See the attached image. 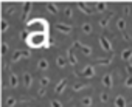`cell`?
Segmentation results:
<instances>
[{"mask_svg": "<svg viewBox=\"0 0 132 107\" xmlns=\"http://www.w3.org/2000/svg\"><path fill=\"white\" fill-rule=\"evenodd\" d=\"M27 43H28L30 47H33V48H42V47L45 48L47 43H48L47 33H37V31L31 33V34L28 36V39H27Z\"/></svg>", "mask_w": 132, "mask_h": 107, "instance_id": "obj_1", "label": "cell"}, {"mask_svg": "<svg viewBox=\"0 0 132 107\" xmlns=\"http://www.w3.org/2000/svg\"><path fill=\"white\" fill-rule=\"evenodd\" d=\"M23 58H31V53L28 50H17L16 53H13V58H11V64H16L19 62L20 59Z\"/></svg>", "mask_w": 132, "mask_h": 107, "instance_id": "obj_2", "label": "cell"}, {"mask_svg": "<svg viewBox=\"0 0 132 107\" xmlns=\"http://www.w3.org/2000/svg\"><path fill=\"white\" fill-rule=\"evenodd\" d=\"M81 78H93L95 76V65H86L81 72H79Z\"/></svg>", "mask_w": 132, "mask_h": 107, "instance_id": "obj_3", "label": "cell"}, {"mask_svg": "<svg viewBox=\"0 0 132 107\" xmlns=\"http://www.w3.org/2000/svg\"><path fill=\"white\" fill-rule=\"evenodd\" d=\"M75 45L81 50V53H82L84 56H90V55H92V47H89V45L82 43L81 40H75Z\"/></svg>", "mask_w": 132, "mask_h": 107, "instance_id": "obj_4", "label": "cell"}, {"mask_svg": "<svg viewBox=\"0 0 132 107\" xmlns=\"http://www.w3.org/2000/svg\"><path fill=\"white\" fill-rule=\"evenodd\" d=\"M98 40H100V45H101V48H103L106 53H112V43H110V40H109L106 36H101Z\"/></svg>", "mask_w": 132, "mask_h": 107, "instance_id": "obj_5", "label": "cell"}, {"mask_svg": "<svg viewBox=\"0 0 132 107\" xmlns=\"http://www.w3.org/2000/svg\"><path fill=\"white\" fill-rule=\"evenodd\" d=\"M56 30L62 34H72V31H73L72 25H69V23H56Z\"/></svg>", "mask_w": 132, "mask_h": 107, "instance_id": "obj_6", "label": "cell"}, {"mask_svg": "<svg viewBox=\"0 0 132 107\" xmlns=\"http://www.w3.org/2000/svg\"><path fill=\"white\" fill-rule=\"evenodd\" d=\"M67 84H69L67 78H64L62 81H59V84H57V85H56V88H54V93H56V95H61L65 88H67Z\"/></svg>", "mask_w": 132, "mask_h": 107, "instance_id": "obj_7", "label": "cell"}, {"mask_svg": "<svg viewBox=\"0 0 132 107\" xmlns=\"http://www.w3.org/2000/svg\"><path fill=\"white\" fill-rule=\"evenodd\" d=\"M67 61L70 62V65H76V64H78V58L75 56L73 48H69V50H67Z\"/></svg>", "mask_w": 132, "mask_h": 107, "instance_id": "obj_8", "label": "cell"}, {"mask_svg": "<svg viewBox=\"0 0 132 107\" xmlns=\"http://www.w3.org/2000/svg\"><path fill=\"white\" fill-rule=\"evenodd\" d=\"M31 8H33V2H25L23 10H22V20H25V19L28 17V14H30Z\"/></svg>", "mask_w": 132, "mask_h": 107, "instance_id": "obj_9", "label": "cell"}, {"mask_svg": "<svg viewBox=\"0 0 132 107\" xmlns=\"http://www.w3.org/2000/svg\"><path fill=\"white\" fill-rule=\"evenodd\" d=\"M103 85H104L106 88H112V85H113V79H112V75L106 73V75L103 76Z\"/></svg>", "mask_w": 132, "mask_h": 107, "instance_id": "obj_10", "label": "cell"}, {"mask_svg": "<svg viewBox=\"0 0 132 107\" xmlns=\"http://www.w3.org/2000/svg\"><path fill=\"white\" fill-rule=\"evenodd\" d=\"M8 84H10V87H13V88H16V87L19 85V78H17L16 73H11V75L8 76Z\"/></svg>", "mask_w": 132, "mask_h": 107, "instance_id": "obj_11", "label": "cell"}, {"mask_svg": "<svg viewBox=\"0 0 132 107\" xmlns=\"http://www.w3.org/2000/svg\"><path fill=\"white\" fill-rule=\"evenodd\" d=\"M78 8H79L84 14H92V13H93V8L89 6V5H86L84 2H78Z\"/></svg>", "mask_w": 132, "mask_h": 107, "instance_id": "obj_12", "label": "cell"}, {"mask_svg": "<svg viewBox=\"0 0 132 107\" xmlns=\"http://www.w3.org/2000/svg\"><path fill=\"white\" fill-rule=\"evenodd\" d=\"M121 59L123 61H130L132 59V48H126L121 51Z\"/></svg>", "mask_w": 132, "mask_h": 107, "instance_id": "obj_13", "label": "cell"}, {"mask_svg": "<svg viewBox=\"0 0 132 107\" xmlns=\"http://www.w3.org/2000/svg\"><path fill=\"white\" fill-rule=\"evenodd\" d=\"M23 85H25V88H30L33 85V76L30 73H25L23 75Z\"/></svg>", "mask_w": 132, "mask_h": 107, "instance_id": "obj_14", "label": "cell"}, {"mask_svg": "<svg viewBox=\"0 0 132 107\" xmlns=\"http://www.w3.org/2000/svg\"><path fill=\"white\" fill-rule=\"evenodd\" d=\"M45 8H47V11H50L51 14H57V13H59V8H57V5H56V3H53V2L47 3V5H45Z\"/></svg>", "mask_w": 132, "mask_h": 107, "instance_id": "obj_15", "label": "cell"}, {"mask_svg": "<svg viewBox=\"0 0 132 107\" xmlns=\"http://www.w3.org/2000/svg\"><path fill=\"white\" fill-rule=\"evenodd\" d=\"M93 8H95L98 13H103V11H106L107 3H106V2H96V3H93Z\"/></svg>", "mask_w": 132, "mask_h": 107, "instance_id": "obj_16", "label": "cell"}, {"mask_svg": "<svg viewBox=\"0 0 132 107\" xmlns=\"http://www.w3.org/2000/svg\"><path fill=\"white\" fill-rule=\"evenodd\" d=\"M110 19H112V16H106V17L100 19V20H98V25H100V28H107V25H109Z\"/></svg>", "mask_w": 132, "mask_h": 107, "instance_id": "obj_17", "label": "cell"}, {"mask_svg": "<svg viewBox=\"0 0 132 107\" xmlns=\"http://www.w3.org/2000/svg\"><path fill=\"white\" fill-rule=\"evenodd\" d=\"M48 61L47 59H39V62H37V68L39 70H42V72H45V70H48Z\"/></svg>", "mask_w": 132, "mask_h": 107, "instance_id": "obj_18", "label": "cell"}, {"mask_svg": "<svg viewBox=\"0 0 132 107\" xmlns=\"http://www.w3.org/2000/svg\"><path fill=\"white\" fill-rule=\"evenodd\" d=\"M115 107H126V99H124V96L118 95V96L115 98Z\"/></svg>", "mask_w": 132, "mask_h": 107, "instance_id": "obj_19", "label": "cell"}, {"mask_svg": "<svg viewBox=\"0 0 132 107\" xmlns=\"http://www.w3.org/2000/svg\"><path fill=\"white\" fill-rule=\"evenodd\" d=\"M56 64H57L59 68H64L65 65H67V59H65L64 56H57V58H56Z\"/></svg>", "mask_w": 132, "mask_h": 107, "instance_id": "obj_20", "label": "cell"}, {"mask_svg": "<svg viewBox=\"0 0 132 107\" xmlns=\"http://www.w3.org/2000/svg\"><path fill=\"white\" fill-rule=\"evenodd\" d=\"M96 62H98L100 65H110V64H112V58H98Z\"/></svg>", "mask_w": 132, "mask_h": 107, "instance_id": "obj_21", "label": "cell"}, {"mask_svg": "<svg viewBox=\"0 0 132 107\" xmlns=\"http://www.w3.org/2000/svg\"><path fill=\"white\" fill-rule=\"evenodd\" d=\"M117 28L124 33V31H126V20H124V19H118V20H117Z\"/></svg>", "mask_w": 132, "mask_h": 107, "instance_id": "obj_22", "label": "cell"}, {"mask_svg": "<svg viewBox=\"0 0 132 107\" xmlns=\"http://www.w3.org/2000/svg\"><path fill=\"white\" fill-rule=\"evenodd\" d=\"M81 104H82L84 107H90L93 102H92V98H90V96H84V98L81 99Z\"/></svg>", "mask_w": 132, "mask_h": 107, "instance_id": "obj_23", "label": "cell"}, {"mask_svg": "<svg viewBox=\"0 0 132 107\" xmlns=\"http://www.w3.org/2000/svg\"><path fill=\"white\" fill-rule=\"evenodd\" d=\"M92 30H93V28H92L90 23H82V33H84V34H90Z\"/></svg>", "mask_w": 132, "mask_h": 107, "instance_id": "obj_24", "label": "cell"}, {"mask_svg": "<svg viewBox=\"0 0 132 107\" xmlns=\"http://www.w3.org/2000/svg\"><path fill=\"white\" fill-rule=\"evenodd\" d=\"M50 81H51V79H50L48 76H42V78H40V81H39V82H40V87H44V88H45V87L50 84Z\"/></svg>", "mask_w": 132, "mask_h": 107, "instance_id": "obj_25", "label": "cell"}, {"mask_svg": "<svg viewBox=\"0 0 132 107\" xmlns=\"http://www.w3.org/2000/svg\"><path fill=\"white\" fill-rule=\"evenodd\" d=\"M87 88V84H73V92H81Z\"/></svg>", "mask_w": 132, "mask_h": 107, "instance_id": "obj_26", "label": "cell"}, {"mask_svg": "<svg viewBox=\"0 0 132 107\" xmlns=\"http://www.w3.org/2000/svg\"><path fill=\"white\" fill-rule=\"evenodd\" d=\"M64 16H65V17H69V19H70V17H73V10H72L70 6L64 8Z\"/></svg>", "mask_w": 132, "mask_h": 107, "instance_id": "obj_27", "label": "cell"}, {"mask_svg": "<svg viewBox=\"0 0 132 107\" xmlns=\"http://www.w3.org/2000/svg\"><path fill=\"white\" fill-rule=\"evenodd\" d=\"M8 30H10V23L5 19H2V33H6Z\"/></svg>", "mask_w": 132, "mask_h": 107, "instance_id": "obj_28", "label": "cell"}, {"mask_svg": "<svg viewBox=\"0 0 132 107\" xmlns=\"http://www.w3.org/2000/svg\"><path fill=\"white\" fill-rule=\"evenodd\" d=\"M100 101H101V102H107V101H109V93H107V92H103V93L100 95Z\"/></svg>", "mask_w": 132, "mask_h": 107, "instance_id": "obj_29", "label": "cell"}, {"mask_svg": "<svg viewBox=\"0 0 132 107\" xmlns=\"http://www.w3.org/2000/svg\"><path fill=\"white\" fill-rule=\"evenodd\" d=\"M124 87L126 88H132V76H127L124 79Z\"/></svg>", "mask_w": 132, "mask_h": 107, "instance_id": "obj_30", "label": "cell"}, {"mask_svg": "<svg viewBox=\"0 0 132 107\" xmlns=\"http://www.w3.org/2000/svg\"><path fill=\"white\" fill-rule=\"evenodd\" d=\"M8 51H10V45H8V42H2V55H6Z\"/></svg>", "mask_w": 132, "mask_h": 107, "instance_id": "obj_31", "label": "cell"}, {"mask_svg": "<svg viewBox=\"0 0 132 107\" xmlns=\"http://www.w3.org/2000/svg\"><path fill=\"white\" fill-rule=\"evenodd\" d=\"M13 105H16V98L10 96V98L6 99V107H13Z\"/></svg>", "mask_w": 132, "mask_h": 107, "instance_id": "obj_32", "label": "cell"}, {"mask_svg": "<svg viewBox=\"0 0 132 107\" xmlns=\"http://www.w3.org/2000/svg\"><path fill=\"white\" fill-rule=\"evenodd\" d=\"M51 107H62V102L59 99H53L51 101Z\"/></svg>", "mask_w": 132, "mask_h": 107, "instance_id": "obj_33", "label": "cell"}, {"mask_svg": "<svg viewBox=\"0 0 132 107\" xmlns=\"http://www.w3.org/2000/svg\"><path fill=\"white\" fill-rule=\"evenodd\" d=\"M37 95H39L40 98H44V96L47 95V92H45V88H44V87H40V88H39V92H37Z\"/></svg>", "mask_w": 132, "mask_h": 107, "instance_id": "obj_34", "label": "cell"}, {"mask_svg": "<svg viewBox=\"0 0 132 107\" xmlns=\"http://www.w3.org/2000/svg\"><path fill=\"white\" fill-rule=\"evenodd\" d=\"M126 72H127V76H132V64H129L126 67Z\"/></svg>", "mask_w": 132, "mask_h": 107, "instance_id": "obj_35", "label": "cell"}, {"mask_svg": "<svg viewBox=\"0 0 132 107\" xmlns=\"http://www.w3.org/2000/svg\"><path fill=\"white\" fill-rule=\"evenodd\" d=\"M20 39H22L23 42H25V39H28V36H27V33H25V31H22V33H20Z\"/></svg>", "mask_w": 132, "mask_h": 107, "instance_id": "obj_36", "label": "cell"}, {"mask_svg": "<svg viewBox=\"0 0 132 107\" xmlns=\"http://www.w3.org/2000/svg\"><path fill=\"white\" fill-rule=\"evenodd\" d=\"M14 11H16V8H14V6H13V8H8L6 14H14Z\"/></svg>", "mask_w": 132, "mask_h": 107, "instance_id": "obj_37", "label": "cell"}, {"mask_svg": "<svg viewBox=\"0 0 132 107\" xmlns=\"http://www.w3.org/2000/svg\"><path fill=\"white\" fill-rule=\"evenodd\" d=\"M123 37H124L126 40H130V36H129V34H126V33H123Z\"/></svg>", "mask_w": 132, "mask_h": 107, "instance_id": "obj_38", "label": "cell"}]
</instances>
